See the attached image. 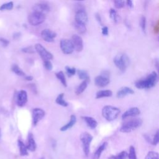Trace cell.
<instances>
[{
    "label": "cell",
    "instance_id": "cb8c5ba5",
    "mask_svg": "<svg viewBox=\"0 0 159 159\" xmlns=\"http://www.w3.org/2000/svg\"><path fill=\"white\" fill-rule=\"evenodd\" d=\"M77 74L80 79L83 80L84 81H86L88 82L89 81V76L86 71L83 70H78Z\"/></svg>",
    "mask_w": 159,
    "mask_h": 159
},
{
    "label": "cell",
    "instance_id": "277c9868",
    "mask_svg": "<svg viewBox=\"0 0 159 159\" xmlns=\"http://www.w3.org/2000/svg\"><path fill=\"white\" fill-rule=\"evenodd\" d=\"M142 124V120L140 119H134L124 122L120 128V131L123 133L130 132L132 130L139 127Z\"/></svg>",
    "mask_w": 159,
    "mask_h": 159
},
{
    "label": "cell",
    "instance_id": "8d00e7d4",
    "mask_svg": "<svg viewBox=\"0 0 159 159\" xmlns=\"http://www.w3.org/2000/svg\"><path fill=\"white\" fill-rule=\"evenodd\" d=\"M140 27L142 30V31L145 33V29H146V18L145 16H142L140 19Z\"/></svg>",
    "mask_w": 159,
    "mask_h": 159
},
{
    "label": "cell",
    "instance_id": "ee69618b",
    "mask_svg": "<svg viewBox=\"0 0 159 159\" xmlns=\"http://www.w3.org/2000/svg\"><path fill=\"white\" fill-rule=\"evenodd\" d=\"M125 2H126V4H127V5L129 7H130V8H132V7H133L134 5H133V2H132V1L128 0V1H127Z\"/></svg>",
    "mask_w": 159,
    "mask_h": 159
},
{
    "label": "cell",
    "instance_id": "bcb514c9",
    "mask_svg": "<svg viewBox=\"0 0 159 159\" xmlns=\"http://www.w3.org/2000/svg\"><path fill=\"white\" fill-rule=\"evenodd\" d=\"M1 130L0 129V141H1Z\"/></svg>",
    "mask_w": 159,
    "mask_h": 159
},
{
    "label": "cell",
    "instance_id": "7dc6e473",
    "mask_svg": "<svg viewBox=\"0 0 159 159\" xmlns=\"http://www.w3.org/2000/svg\"><path fill=\"white\" fill-rule=\"evenodd\" d=\"M40 159H44V158H40Z\"/></svg>",
    "mask_w": 159,
    "mask_h": 159
},
{
    "label": "cell",
    "instance_id": "d590c367",
    "mask_svg": "<svg viewBox=\"0 0 159 159\" xmlns=\"http://www.w3.org/2000/svg\"><path fill=\"white\" fill-rule=\"evenodd\" d=\"M114 6L117 9H121L122 7H124L125 2L124 1H120V0H118V1H114Z\"/></svg>",
    "mask_w": 159,
    "mask_h": 159
},
{
    "label": "cell",
    "instance_id": "d6a6232c",
    "mask_svg": "<svg viewBox=\"0 0 159 159\" xmlns=\"http://www.w3.org/2000/svg\"><path fill=\"white\" fill-rule=\"evenodd\" d=\"M145 159H158V153L156 152L150 151L147 154Z\"/></svg>",
    "mask_w": 159,
    "mask_h": 159
},
{
    "label": "cell",
    "instance_id": "5b68a950",
    "mask_svg": "<svg viewBox=\"0 0 159 159\" xmlns=\"http://www.w3.org/2000/svg\"><path fill=\"white\" fill-rule=\"evenodd\" d=\"M45 19V15L33 11L28 17L29 24L33 26H37L42 24Z\"/></svg>",
    "mask_w": 159,
    "mask_h": 159
},
{
    "label": "cell",
    "instance_id": "4dcf8cb0",
    "mask_svg": "<svg viewBox=\"0 0 159 159\" xmlns=\"http://www.w3.org/2000/svg\"><path fill=\"white\" fill-rule=\"evenodd\" d=\"M127 157V153L125 151H122L120 153H118L116 155L111 156L110 159H125Z\"/></svg>",
    "mask_w": 159,
    "mask_h": 159
},
{
    "label": "cell",
    "instance_id": "52a82bcc",
    "mask_svg": "<svg viewBox=\"0 0 159 159\" xmlns=\"http://www.w3.org/2000/svg\"><path fill=\"white\" fill-rule=\"evenodd\" d=\"M80 140L82 143L84 153L88 156L89 152L90 143L93 140V136L88 132H83L80 135Z\"/></svg>",
    "mask_w": 159,
    "mask_h": 159
},
{
    "label": "cell",
    "instance_id": "7c38bea8",
    "mask_svg": "<svg viewBox=\"0 0 159 159\" xmlns=\"http://www.w3.org/2000/svg\"><path fill=\"white\" fill-rule=\"evenodd\" d=\"M75 22L83 24H86L88 22V15L84 9H78L75 16Z\"/></svg>",
    "mask_w": 159,
    "mask_h": 159
},
{
    "label": "cell",
    "instance_id": "83f0119b",
    "mask_svg": "<svg viewBox=\"0 0 159 159\" xmlns=\"http://www.w3.org/2000/svg\"><path fill=\"white\" fill-rule=\"evenodd\" d=\"M55 76L60 81V82L61 83V84H63V86L64 87L67 86V83H66V79H65V76L64 73L62 71H60L56 73Z\"/></svg>",
    "mask_w": 159,
    "mask_h": 159
},
{
    "label": "cell",
    "instance_id": "f6af8a7d",
    "mask_svg": "<svg viewBox=\"0 0 159 159\" xmlns=\"http://www.w3.org/2000/svg\"><path fill=\"white\" fill-rule=\"evenodd\" d=\"M25 80H27V81H31L33 80V77L32 76H26L25 77Z\"/></svg>",
    "mask_w": 159,
    "mask_h": 159
},
{
    "label": "cell",
    "instance_id": "836d02e7",
    "mask_svg": "<svg viewBox=\"0 0 159 159\" xmlns=\"http://www.w3.org/2000/svg\"><path fill=\"white\" fill-rule=\"evenodd\" d=\"M127 156L129 159H137L135 153V150L133 146H130L129 149V153L127 154Z\"/></svg>",
    "mask_w": 159,
    "mask_h": 159
},
{
    "label": "cell",
    "instance_id": "e575fe53",
    "mask_svg": "<svg viewBox=\"0 0 159 159\" xmlns=\"http://www.w3.org/2000/svg\"><path fill=\"white\" fill-rule=\"evenodd\" d=\"M65 70L66 71V73L68 74V76L71 77L73 76L76 73V69L73 67H70L68 66H66L65 67Z\"/></svg>",
    "mask_w": 159,
    "mask_h": 159
},
{
    "label": "cell",
    "instance_id": "3957f363",
    "mask_svg": "<svg viewBox=\"0 0 159 159\" xmlns=\"http://www.w3.org/2000/svg\"><path fill=\"white\" fill-rule=\"evenodd\" d=\"M113 61L116 67L124 72L129 65V58L125 53H119L114 58Z\"/></svg>",
    "mask_w": 159,
    "mask_h": 159
},
{
    "label": "cell",
    "instance_id": "ab89813d",
    "mask_svg": "<svg viewBox=\"0 0 159 159\" xmlns=\"http://www.w3.org/2000/svg\"><path fill=\"white\" fill-rule=\"evenodd\" d=\"M159 141V136H158V130L157 131L156 134L154 135V137L153 139V140H152V143L154 145H156L158 144Z\"/></svg>",
    "mask_w": 159,
    "mask_h": 159
},
{
    "label": "cell",
    "instance_id": "74e56055",
    "mask_svg": "<svg viewBox=\"0 0 159 159\" xmlns=\"http://www.w3.org/2000/svg\"><path fill=\"white\" fill-rule=\"evenodd\" d=\"M43 65L45 69L48 71H51L53 69V65L50 60L43 61Z\"/></svg>",
    "mask_w": 159,
    "mask_h": 159
},
{
    "label": "cell",
    "instance_id": "603a6c76",
    "mask_svg": "<svg viewBox=\"0 0 159 159\" xmlns=\"http://www.w3.org/2000/svg\"><path fill=\"white\" fill-rule=\"evenodd\" d=\"M107 142H104L98 148V149L96 150V151L95 152L94 155V157L96 159H99V158L102 152L106 149V148L107 147Z\"/></svg>",
    "mask_w": 159,
    "mask_h": 159
},
{
    "label": "cell",
    "instance_id": "9a60e30c",
    "mask_svg": "<svg viewBox=\"0 0 159 159\" xmlns=\"http://www.w3.org/2000/svg\"><path fill=\"white\" fill-rule=\"evenodd\" d=\"M17 104L20 106H24L27 102V94L24 90L20 91L17 94Z\"/></svg>",
    "mask_w": 159,
    "mask_h": 159
},
{
    "label": "cell",
    "instance_id": "e0dca14e",
    "mask_svg": "<svg viewBox=\"0 0 159 159\" xmlns=\"http://www.w3.org/2000/svg\"><path fill=\"white\" fill-rule=\"evenodd\" d=\"M134 93V91L132 88L129 87L124 86L119 89V91L117 92L116 96H117V98H123L128 94H132Z\"/></svg>",
    "mask_w": 159,
    "mask_h": 159
},
{
    "label": "cell",
    "instance_id": "d4e9b609",
    "mask_svg": "<svg viewBox=\"0 0 159 159\" xmlns=\"http://www.w3.org/2000/svg\"><path fill=\"white\" fill-rule=\"evenodd\" d=\"M88 86V81H83V82H81L80 85L76 88V90H75V93L77 95H80L81 93H83L84 92V91L86 89V88H87Z\"/></svg>",
    "mask_w": 159,
    "mask_h": 159
},
{
    "label": "cell",
    "instance_id": "5bb4252c",
    "mask_svg": "<svg viewBox=\"0 0 159 159\" xmlns=\"http://www.w3.org/2000/svg\"><path fill=\"white\" fill-rule=\"evenodd\" d=\"M57 34L49 29H43L41 32V37L43 40L47 42H52L56 37Z\"/></svg>",
    "mask_w": 159,
    "mask_h": 159
},
{
    "label": "cell",
    "instance_id": "f546056e",
    "mask_svg": "<svg viewBox=\"0 0 159 159\" xmlns=\"http://www.w3.org/2000/svg\"><path fill=\"white\" fill-rule=\"evenodd\" d=\"M109 15H110V17L112 19V20H113L114 22H115V23L117 22L118 19H119V16H118L117 11L114 9L111 8L110 9Z\"/></svg>",
    "mask_w": 159,
    "mask_h": 159
},
{
    "label": "cell",
    "instance_id": "6da1fadb",
    "mask_svg": "<svg viewBox=\"0 0 159 159\" xmlns=\"http://www.w3.org/2000/svg\"><path fill=\"white\" fill-rule=\"evenodd\" d=\"M157 82L158 75L153 71L148 75L145 78L137 81L135 86L138 89H150L155 86Z\"/></svg>",
    "mask_w": 159,
    "mask_h": 159
},
{
    "label": "cell",
    "instance_id": "7bdbcfd3",
    "mask_svg": "<svg viewBox=\"0 0 159 159\" xmlns=\"http://www.w3.org/2000/svg\"><path fill=\"white\" fill-rule=\"evenodd\" d=\"M95 17H96V20H98V22L100 24H102V22H101V18L100 15H99L98 13H96V14H95Z\"/></svg>",
    "mask_w": 159,
    "mask_h": 159
},
{
    "label": "cell",
    "instance_id": "4316f807",
    "mask_svg": "<svg viewBox=\"0 0 159 159\" xmlns=\"http://www.w3.org/2000/svg\"><path fill=\"white\" fill-rule=\"evenodd\" d=\"M18 145L19 147V151H20V154L21 156H25L28 155L27 152V149L26 147V145L20 140H18Z\"/></svg>",
    "mask_w": 159,
    "mask_h": 159
},
{
    "label": "cell",
    "instance_id": "8992f818",
    "mask_svg": "<svg viewBox=\"0 0 159 159\" xmlns=\"http://www.w3.org/2000/svg\"><path fill=\"white\" fill-rule=\"evenodd\" d=\"M109 83V73L107 71H103L100 75L97 76L94 79L95 85L99 88H104Z\"/></svg>",
    "mask_w": 159,
    "mask_h": 159
},
{
    "label": "cell",
    "instance_id": "b9f144b4",
    "mask_svg": "<svg viewBox=\"0 0 159 159\" xmlns=\"http://www.w3.org/2000/svg\"><path fill=\"white\" fill-rule=\"evenodd\" d=\"M0 42L2 43V44L4 45V46H7L8 45L9 42V40H7V39H5L4 38H0Z\"/></svg>",
    "mask_w": 159,
    "mask_h": 159
},
{
    "label": "cell",
    "instance_id": "1f68e13d",
    "mask_svg": "<svg viewBox=\"0 0 159 159\" xmlns=\"http://www.w3.org/2000/svg\"><path fill=\"white\" fill-rule=\"evenodd\" d=\"M13 8V2H9L3 4L0 6V11H9Z\"/></svg>",
    "mask_w": 159,
    "mask_h": 159
},
{
    "label": "cell",
    "instance_id": "7402d4cb",
    "mask_svg": "<svg viewBox=\"0 0 159 159\" xmlns=\"http://www.w3.org/2000/svg\"><path fill=\"white\" fill-rule=\"evenodd\" d=\"M55 102L58 105H60L63 107H66L68 106V102L64 99V94L63 93H60L58 95V96L56 98Z\"/></svg>",
    "mask_w": 159,
    "mask_h": 159
},
{
    "label": "cell",
    "instance_id": "4fadbf2b",
    "mask_svg": "<svg viewBox=\"0 0 159 159\" xmlns=\"http://www.w3.org/2000/svg\"><path fill=\"white\" fill-rule=\"evenodd\" d=\"M45 111L40 108H34L32 111V120L34 125H36L37 123L45 116Z\"/></svg>",
    "mask_w": 159,
    "mask_h": 159
},
{
    "label": "cell",
    "instance_id": "f35d334b",
    "mask_svg": "<svg viewBox=\"0 0 159 159\" xmlns=\"http://www.w3.org/2000/svg\"><path fill=\"white\" fill-rule=\"evenodd\" d=\"M22 51L25 53H35V50L33 47L29 46V47H27L22 48Z\"/></svg>",
    "mask_w": 159,
    "mask_h": 159
},
{
    "label": "cell",
    "instance_id": "ba28073f",
    "mask_svg": "<svg viewBox=\"0 0 159 159\" xmlns=\"http://www.w3.org/2000/svg\"><path fill=\"white\" fill-rule=\"evenodd\" d=\"M35 50L38 53V54L40 55L41 58L43 60V61H48L53 59V56L52 53H51L50 52H48L42 45L40 43H36L34 46Z\"/></svg>",
    "mask_w": 159,
    "mask_h": 159
},
{
    "label": "cell",
    "instance_id": "ffe728a7",
    "mask_svg": "<svg viewBox=\"0 0 159 159\" xmlns=\"http://www.w3.org/2000/svg\"><path fill=\"white\" fill-rule=\"evenodd\" d=\"M76 122V116L75 115H73V114L71 115L70 121L67 124H66L65 125H63L60 128V130L62 131V132H64V131H66V130H68L69 129L71 128L75 124Z\"/></svg>",
    "mask_w": 159,
    "mask_h": 159
},
{
    "label": "cell",
    "instance_id": "ac0fdd59",
    "mask_svg": "<svg viewBox=\"0 0 159 159\" xmlns=\"http://www.w3.org/2000/svg\"><path fill=\"white\" fill-rule=\"evenodd\" d=\"M81 118L86 122L87 125L91 129H95L98 125V122L96 120L89 116H82Z\"/></svg>",
    "mask_w": 159,
    "mask_h": 159
},
{
    "label": "cell",
    "instance_id": "d6986e66",
    "mask_svg": "<svg viewBox=\"0 0 159 159\" xmlns=\"http://www.w3.org/2000/svg\"><path fill=\"white\" fill-rule=\"evenodd\" d=\"M27 149L29 150L30 151L34 152L36 150L37 145L34 139L33 135L32 134H29L28 136V140H27V145H26Z\"/></svg>",
    "mask_w": 159,
    "mask_h": 159
},
{
    "label": "cell",
    "instance_id": "484cf974",
    "mask_svg": "<svg viewBox=\"0 0 159 159\" xmlns=\"http://www.w3.org/2000/svg\"><path fill=\"white\" fill-rule=\"evenodd\" d=\"M74 27H75V29L76 30V31L80 34H84L86 31V27L84 24L78 23V22H75L74 24Z\"/></svg>",
    "mask_w": 159,
    "mask_h": 159
},
{
    "label": "cell",
    "instance_id": "7a4b0ae2",
    "mask_svg": "<svg viewBox=\"0 0 159 159\" xmlns=\"http://www.w3.org/2000/svg\"><path fill=\"white\" fill-rule=\"evenodd\" d=\"M120 114L119 108L112 106H105L102 109V115L107 121L115 120Z\"/></svg>",
    "mask_w": 159,
    "mask_h": 159
},
{
    "label": "cell",
    "instance_id": "30bf717a",
    "mask_svg": "<svg viewBox=\"0 0 159 159\" xmlns=\"http://www.w3.org/2000/svg\"><path fill=\"white\" fill-rule=\"evenodd\" d=\"M50 10L49 4L46 2H41L35 4L33 7V11L45 15Z\"/></svg>",
    "mask_w": 159,
    "mask_h": 159
},
{
    "label": "cell",
    "instance_id": "44dd1931",
    "mask_svg": "<svg viewBox=\"0 0 159 159\" xmlns=\"http://www.w3.org/2000/svg\"><path fill=\"white\" fill-rule=\"evenodd\" d=\"M112 95V92L111 90H100L97 92L96 94V99H100L102 98L110 97Z\"/></svg>",
    "mask_w": 159,
    "mask_h": 159
},
{
    "label": "cell",
    "instance_id": "8fae6325",
    "mask_svg": "<svg viewBox=\"0 0 159 159\" xmlns=\"http://www.w3.org/2000/svg\"><path fill=\"white\" fill-rule=\"evenodd\" d=\"M71 42L73 43L74 50L77 52H81L83 49V42L82 38L76 34L73 35L71 37Z\"/></svg>",
    "mask_w": 159,
    "mask_h": 159
},
{
    "label": "cell",
    "instance_id": "60d3db41",
    "mask_svg": "<svg viewBox=\"0 0 159 159\" xmlns=\"http://www.w3.org/2000/svg\"><path fill=\"white\" fill-rule=\"evenodd\" d=\"M108 27L107 26H104L102 28V34L104 35H108Z\"/></svg>",
    "mask_w": 159,
    "mask_h": 159
},
{
    "label": "cell",
    "instance_id": "f1b7e54d",
    "mask_svg": "<svg viewBox=\"0 0 159 159\" xmlns=\"http://www.w3.org/2000/svg\"><path fill=\"white\" fill-rule=\"evenodd\" d=\"M11 69H12V71L18 76H25V73L17 65H13Z\"/></svg>",
    "mask_w": 159,
    "mask_h": 159
},
{
    "label": "cell",
    "instance_id": "9c48e42d",
    "mask_svg": "<svg viewBox=\"0 0 159 159\" xmlns=\"http://www.w3.org/2000/svg\"><path fill=\"white\" fill-rule=\"evenodd\" d=\"M60 48L64 54L69 55L73 53L74 47L71 40L68 39H63L60 40Z\"/></svg>",
    "mask_w": 159,
    "mask_h": 159
},
{
    "label": "cell",
    "instance_id": "2e32d148",
    "mask_svg": "<svg viewBox=\"0 0 159 159\" xmlns=\"http://www.w3.org/2000/svg\"><path fill=\"white\" fill-rule=\"evenodd\" d=\"M140 114V109L137 107H133L129 108L128 110H127L122 115V119H126L129 117H135Z\"/></svg>",
    "mask_w": 159,
    "mask_h": 159
}]
</instances>
